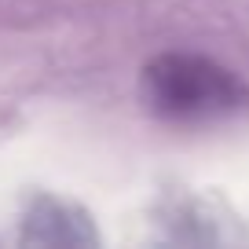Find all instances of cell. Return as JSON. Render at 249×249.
<instances>
[{"mask_svg":"<svg viewBox=\"0 0 249 249\" xmlns=\"http://www.w3.org/2000/svg\"><path fill=\"white\" fill-rule=\"evenodd\" d=\"M22 238L40 242V246H92L99 234L92 227V216L73 202L55 195H37L22 216Z\"/></svg>","mask_w":249,"mask_h":249,"instance_id":"7a4b0ae2","label":"cell"},{"mask_svg":"<svg viewBox=\"0 0 249 249\" xmlns=\"http://www.w3.org/2000/svg\"><path fill=\"white\" fill-rule=\"evenodd\" d=\"M143 95L158 114L195 121L234 110L242 103V85L231 70L205 55L169 52L143 70Z\"/></svg>","mask_w":249,"mask_h":249,"instance_id":"6da1fadb","label":"cell"}]
</instances>
